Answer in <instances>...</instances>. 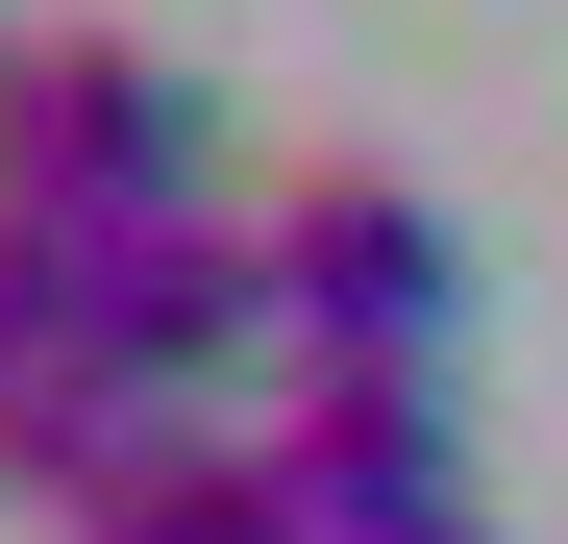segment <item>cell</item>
I'll return each instance as SVG.
<instances>
[{"label": "cell", "instance_id": "1", "mask_svg": "<svg viewBox=\"0 0 568 544\" xmlns=\"http://www.w3.org/2000/svg\"><path fill=\"white\" fill-rule=\"evenodd\" d=\"M0 199L74 223V248L223 223V100H199L149 26H26V74H0Z\"/></svg>", "mask_w": 568, "mask_h": 544}, {"label": "cell", "instance_id": "2", "mask_svg": "<svg viewBox=\"0 0 568 544\" xmlns=\"http://www.w3.org/2000/svg\"><path fill=\"white\" fill-rule=\"evenodd\" d=\"M247 248H272V346H297V372H445V322H469V223L420 173H371V149L272 173Z\"/></svg>", "mask_w": 568, "mask_h": 544}, {"label": "cell", "instance_id": "3", "mask_svg": "<svg viewBox=\"0 0 568 544\" xmlns=\"http://www.w3.org/2000/svg\"><path fill=\"white\" fill-rule=\"evenodd\" d=\"M247 471L297 544H396V520H469V421H445V372H272Z\"/></svg>", "mask_w": 568, "mask_h": 544}, {"label": "cell", "instance_id": "4", "mask_svg": "<svg viewBox=\"0 0 568 544\" xmlns=\"http://www.w3.org/2000/svg\"><path fill=\"white\" fill-rule=\"evenodd\" d=\"M100 372H124V396H173V421H223L247 372H297V346H272V248H247V199H223V223H124V248H100Z\"/></svg>", "mask_w": 568, "mask_h": 544}, {"label": "cell", "instance_id": "5", "mask_svg": "<svg viewBox=\"0 0 568 544\" xmlns=\"http://www.w3.org/2000/svg\"><path fill=\"white\" fill-rule=\"evenodd\" d=\"M74 372H100V248L0 199V421H26V396H74Z\"/></svg>", "mask_w": 568, "mask_h": 544}, {"label": "cell", "instance_id": "6", "mask_svg": "<svg viewBox=\"0 0 568 544\" xmlns=\"http://www.w3.org/2000/svg\"><path fill=\"white\" fill-rule=\"evenodd\" d=\"M74 544H297V520H272V471H247V421H199L173 471H124V495L74 520Z\"/></svg>", "mask_w": 568, "mask_h": 544}, {"label": "cell", "instance_id": "7", "mask_svg": "<svg viewBox=\"0 0 568 544\" xmlns=\"http://www.w3.org/2000/svg\"><path fill=\"white\" fill-rule=\"evenodd\" d=\"M396 544H495V520H396Z\"/></svg>", "mask_w": 568, "mask_h": 544}, {"label": "cell", "instance_id": "8", "mask_svg": "<svg viewBox=\"0 0 568 544\" xmlns=\"http://www.w3.org/2000/svg\"><path fill=\"white\" fill-rule=\"evenodd\" d=\"M0 74H26V26H0Z\"/></svg>", "mask_w": 568, "mask_h": 544}]
</instances>
